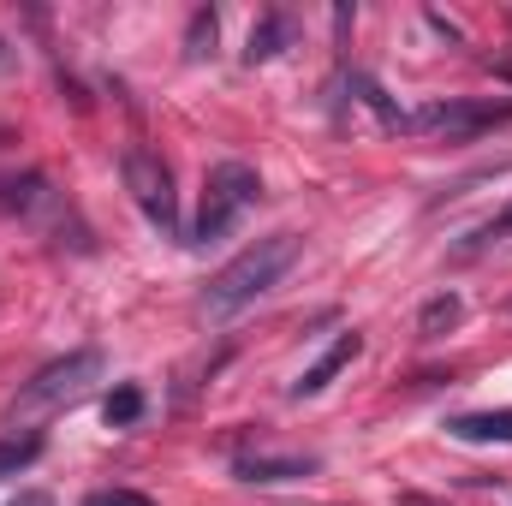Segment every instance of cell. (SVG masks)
<instances>
[{
	"mask_svg": "<svg viewBox=\"0 0 512 506\" xmlns=\"http://www.w3.org/2000/svg\"><path fill=\"white\" fill-rule=\"evenodd\" d=\"M304 251V239L298 233H268V239H256L245 251L233 256L215 280H209V292H203V310L215 316V322H227V316H239L245 304H256L292 262Z\"/></svg>",
	"mask_w": 512,
	"mask_h": 506,
	"instance_id": "obj_1",
	"label": "cell"
},
{
	"mask_svg": "<svg viewBox=\"0 0 512 506\" xmlns=\"http://www.w3.org/2000/svg\"><path fill=\"white\" fill-rule=\"evenodd\" d=\"M102 352H66V358H54L48 370H36V376L18 387V399L6 405V423L12 429H30L42 411H54V405H72V399H84L90 393V381H102Z\"/></svg>",
	"mask_w": 512,
	"mask_h": 506,
	"instance_id": "obj_2",
	"label": "cell"
},
{
	"mask_svg": "<svg viewBox=\"0 0 512 506\" xmlns=\"http://www.w3.org/2000/svg\"><path fill=\"white\" fill-rule=\"evenodd\" d=\"M256 197H262V173L245 167V161H221V167H209V185H203V215H197V245H215V239H227L233 227H239V215L251 209Z\"/></svg>",
	"mask_w": 512,
	"mask_h": 506,
	"instance_id": "obj_3",
	"label": "cell"
},
{
	"mask_svg": "<svg viewBox=\"0 0 512 506\" xmlns=\"http://www.w3.org/2000/svg\"><path fill=\"white\" fill-rule=\"evenodd\" d=\"M120 179H126L131 203L143 209V221H149L161 239H179V197H173V173H167V161H161L155 149L131 143L126 155H120Z\"/></svg>",
	"mask_w": 512,
	"mask_h": 506,
	"instance_id": "obj_4",
	"label": "cell"
},
{
	"mask_svg": "<svg viewBox=\"0 0 512 506\" xmlns=\"http://www.w3.org/2000/svg\"><path fill=\"white\" fill-rule=\"evenodd\" d=\"M512 120V102H429L417 114H405V131H435V137H471Z\"/></svg>",
	"mask_w": 512,
	"mask_h": 506,
	"instance_id": "obj_5",
	"label": "cell"
},
{
	"mask_svg": "<svg viewBox=\"0 0 512 506\" xmlns=\"http://www.w3.org/2000/svg\"><path fill=\"white\" fill-rule=\"evenodd\" d=\"M358 352H364V340H358V334H340V340H334V346H328V352H322L310 370H304V376L292 381V399H310V393H322V387L340 376V370H346Z\"/></svg>",
	"mask_w": 512,
	"mask_h": 506,
	"instance_id": "obj_6",
	"label": "cell"
},
{
	"mask_svg": "<svg viewBox=\"0 0 512 506\" xmlns=\"http://www.w3.org/2000/svg\"><path fill=\"white\" fill-rule=\"evenodd\" d=\"M233 471H239L245 483H292V477H310L316 459H310V453H304V459H298V453H245Z\"/></svg>",
	"mask_w": 512,
	"mask_h": 506,
	"instance_id": "obj_7",
	"label": "cell"
},
{
	"mask_svg": "<svg viewBox=\"0 0 512 506\" xmlns=\"http://www.w3.org/2000/svg\"><path fill=\"white\" fill-rule=\"evenodd\" d=\"M447 435L453 441H512V405H501V411H465V417L447 423Z\"/></svg>",
	"mask_w": 512,
	"mask_h": 506,
	"instance_id": "obj_8",
	"label": "cell"
},
{
	"mask_svg": "<svg viewBox=\"0 0 512 506\" xmlns=\"http://www.w3.org/2000/svg\"><path fill=\"white\" fill-rule=\"evenodd\" d=\"M286 48H292V18H286V12H268V18L251 30L245 60H251V66H262V60H274V54H286Z\"/></svg>",
	"mask_w": 512,
	"mask_h": 506,
	"instance_id": "obj_9",
	"label": "cell"
},
{
	"mask_svg": "<svg viewBox=\"0 0 512 506\" xmlns=\"http://www.w3.org/2000/svg\"><path fill=\"white\" fill-rule=\"evenodd\" d=\"M459 316H465V304H459L453 292H435V298L423 304V316H417V334H423V340H435V334H447Z\"/></svg>",
	"mask_w": 512,
	"mask_h": 506,
	"instance_id": "obj_10",
	"label": "cell"
},
{
	"mask_svg": "<svg viewBox=\"0 0 512 506\" xmlns=\"http://www.w3.org/2000/svg\"><path fill=\"white\" fill-rule=\"evenodd\" d=\"M36 459H42V435H12V441H0V483L18 477V471L36 465Z\"/></svg>",
	"mask_w": 512,
	"mask_h": 506,
	"instance_id": "obj_11",
	"label": "cell"
},
{
	"mask_svg": "<svg viewBox=\"0 0 512 506\" xmlns=\"http://www.w3.org/2000/svg\"><path fill=\"white\" fill-rule=\"evenodd\" d=\"M495 245H512V209L507 215H495L489 227H477V233L459 245V256H483V251H495Z\"/></svg>",
	"mask_w": 512,
	"mask_h": 506,
	"instance_id": "obj_12",
	"label": "cell"
},
{
	"mask_svg": "<svg viewBox=\"0 0 512 506\" xmlns=\"http://www.w3.org/2000/svg\"><path fill=\"white\" fill-rule=\"evenodd\" d=\"M102 417H108L114 429H126V423H137V417H143V393H137V387H114V393L102 399Z\"/></svg>",
	"mask_w": 512,
	"mask_h": 506,
	"instance_id": "obj_13",
	"label": "cell"
},
{
	"mask_svg": "<svg viewBox=\"0 0 512 506\" xmlns=\"http://www.w3.org/2000/svg\"><path fill=\"white\" fill-rule=\"evenodd\" d=\"M209 48H215V12H197V18H191V36H185V54L203 60Z\"/></svg>",
	"mask_w": 512,
	"mask_h": 506,
	"instance_id": "obj_14",
	"label": "cell"
},
{
	"mask_svg": "<svg viewBox=\"0 0 512 506\" xmlns=\"http://www.w3.org/2000/svg\"><path fill=\"white\" fill-rule=\"evenodd\" d=\"M84 506H155V501L137 495V489H102V495H90Z\"/></svg>",
	"mask_w": 512,
	"mask_h": 506,
	"instance_id": "obj_15",
	"label": "cell"
},
{
	"mask_svg": "<svg viewBox=\"0 0 512 506\" xmlns=\"http://www.w3.org/2000/svg\"><path fill=\"white\" fill-rule=\"evenodd\" d=\"M12 506H54V501H48V495H36V489H30V495H18V501H12Z\"/></svg>",
	"mask_w": 512,
	"mask_h": 506,
	"instance_id": "obj_16",
	"label": "cell"
}]
</instances>
